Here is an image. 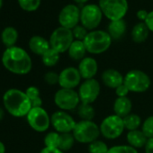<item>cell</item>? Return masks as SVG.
Here are the masks:
<instances>
[{
	"label": "cell",
	"instance_id": "6da1fadb",
	"mask_svg": "<svg viewBox=\"0 0 153 153\" xmlns=\"http://www.w3.org/2000/svg\"><path fill=\"white\" fill-rule=\"evenodd\" d=\"M1 61L4 68L15 75H27L33 68L30 55L25 49L18 46L7 48L2 54Z\"/></svg>",
	"mask_w": 153,
	"mask_h": 153
},
{
	"label": "cell",
	"instance_id": "7a4b0ae2",
	"mask_svg": "<svg viewBox=\"0 0 153 153\" xmlns=\"http://www.w3.org/2000/svg\"><path fill=\"white\" fill-rule=\"evenodd\" d=\"M2 99L6 111L14 117H25L32 109L31 101L25 92L17 88L7 90Z\"/></svg>",
	"mask_w": 153,
	"mask_h": 153
},
{
	"label": "cell",
	"instance_id": "3957f363",
	"mask_svg": "<svg viewBox=\"0 0 153 153\" xmlns=\"http://www.w3.org/2000/svg\"><path fill=\"white\" fill-rule=\"evenodd\" d=\"M87 51L91 54H101L105 52L112 44L109 33L102 30L90 31L83 41Z\"/></svg>",
	"mask_w": 153,
	"mask_h": 153
},
{
	"label": "cell",
	"instance_id": "277c9868",
	"mask_svg": "<svg viewBox=\"0 0 153 153\" xmlns=\"http://www.w3.org/2000/svg\"><path fill=\"white\" fill-rule=\"evenodd\" d=\"M72 134L78 142L90 144L91 142L98 140L101 132L99 125H97L94 121L80 120L76 123Z\"/></svg>",
	"mask_w": 153,
	"mask_h": 153
},
{
	"label": "cell",
	"instance_id": "5b68a950",
	"mask_svg": "<svg viewBox=\"0 0 153 153\" xmlns=\"http://www.w3.org/2000/svg\"><path fill=\"white\" fill-rule=\"evenodd\" d=\"M123 84L128 88L130 92L143 93L146 92L151 85L149 75L140 69H131L124 76Z\"/></svg>",
	"mask_w": 153,
	"mask_h": 153
},
{
	"label": "cell",
	"instance_id": "8992f818",
	"mask_svg": "<svg viewBox=\"0 0 153 153\" xmlns=\"http://www.w3.org/2000/svg\"><path fill=\"white\" fill-rule=\"evenodd\" d=\"M98 6L110 21L123 19L128 11L127 0H99Z\"/></svg>",
	"mask_w": 153,
	"mask_h": 153
},
{
	"label": "cell",
	"instance_id": "52a82bcc",
	"mask_svg": "<svg viewBox=\"0 0 153 153\" xmlns=\"http://www.w3.org/2000/svg\"><path fill=\"white\" fill-rule=\"evenodd\" d=\"M102 136L107 140H115L119 138L125 130L123 119L116 114L106 116L99 125Z\"/></svg>",
	"mask_w": 153,
	"mask_h": 153
},
{
	"label": "cell",
	"instance_id": "ba28073f",
	"mask_svg": "<svg viewBox=\"0 0 153 153\" xmlns=\"http://www.w3.org/2000/svg\"><path fill=\"white\" fill-rule=\"evenodd\" d=\"M49 42L51 48H52L59 53L68 51L70 45L74 42L72 30L59 26L52 32Z\"/></svg>",
	"mask_w": 153,
	"mask_h": 153
},
{
	"label": "cell",
	"instance_id": "9c48e42d",
	"mask_svg": "<svg viewBox=\"0 0 153 153\" xmlns=\"http://www.w3.org/2000/svg\"><path fill=\"white\" fill-rule=\"evenodd\" d=\"M54 103L62 111H71L79 105L80 98L79 93L74 89L59 88L54 95Z\"/></svg>",
	"mask_w": 153,
	"mask_h": 153
},
{
	"label": "cell",
	"instance_id": "30bf717a",
	"mask_svg": "<svg viewBox=\"0 0 153 153\" xmlns=\"http://www.w3.org/2000/svg\"><path fill=\"white\" fill-rule=\"evenodd\" d=\"M29 126L37 132H44L51 126V116L42 107L32 108L26 115Z\"/></svg>",
	"mask_w": 153,
	"mask_h": 153
},
{
	"label": "cell",
	"instance_id": "8fae6325",
	"mask_svg": "<svg viewBox=\"0 0 153 153\" xmlns=\"http://www.w3.org/2000/svg\"><path fill=\"white\" fill-rule=\"evenodd\" d=\"M103 13L98 5H87L80 12V23L87 30L94 31L102 22Z\"/></svg>",
	"mask_w": 153,
	"mask_h": 153
},
{
	"label": "cell",
	"instance_id": "7c38bea8",
	"mask_svg": "<svg viewBox=\"0 0 153 153\" xmlns=\"http://www.w3.org/2000/svg\"><path fill=\"white\" fill-rule=\"evenodd\" d=\"M51 123L55 131L59 133H69L73 131L76 122L66 111L59 110L51 114Z\"/></svg>",
	"mask_w": 153,
	"mask_h": 153
},
{
	"label": "cell",
	"instance_id": "4fadbf2b",
	"mask_svg": "<svg viewBox=\"0 0 153 153\" xmlns=\"http://www.w3.org/2000/svg\"><path fill=\"white\" fill-rule=\"evenodd\" d=\"M101 92V85L98 80L92 79L81 82L79 88V96L80 102L92 105L99 97Z\"/></svg>",
	"mask_w": 153,
	"mask_h": 153
},
{
	"label": "cell",
	"instance_id": "5bb4252c",
	"mask_svg": "<svg viewBox=\"0 0 153 153\" xmlns=\"http://www.w3.org/2000/svg\"><path fill=\"white\" fill-rule=\"evenodd\" d=\"M80 12L79 7L76 5H67L64 7L59 15V23L61 27L72 30L74 27L79 25L80 22Z\"/></svg>",
	"mask_w": 153,
	"mask_h": 153
},
{
	"label": "cell",
	"instance_id": "9a60e30c",
	"mask_svg": "<svg viewBox=\"0 0 153 153\" xmlns=\"http://www.w3.org/2000/svg\"><path fill=\"white\" fill-rule=\"evenodd\" d=\"M81 76L78 68L68 67L59 72V85L60 88L74 89L81 84Z\"/></svg>",
	"mask_w": 153,
	"mask_h": 153
},
{
	"label": "cell",
	"instance_id": "2e32d148",
	"mask_svg": "<svg viewBox=\"0 0 153 153\" xmlns=\"http://www.w3.org/2000/svg\"><path fill=\"white\" fill-rule=\"evenodd\" d=\"M78 69L83 79H95V76L98 71V64L94 58L85 57L79 61Z\"/></svg>",
	"mask_w": 153,
	"mask_h": 153
},
{
	"label": "cell",
	"instance_id": "e0dca14e",
	"mask_svg": "<svg viewBox=\"0 0 153 153\" xmlns=\"http://www.w3.org/2000/svg\"><path fill=\"white\" fill-rule=\"evenodd\" d=\"M101 79L104 85L109 88L115 89L122 84H123L124 76L120 71L114 68H107L103 71Z\"/></svg>",
	"mask_w": 153,
	"mask_h": 153
},
{
	"label": "cell",
	"instance_id": "ac0fdd59",
	"mask_svg": "<svg viewBox=\"0 0 153 153\" xmlns=\"http://www.w3.org/2000/svg\"><path fill=\"white\" fill-rule=\"evenodd\" d=\"M29 49L33 53L42 57L49 49H51L50 42L44 37L34 35L29 40Z\"/></svg>",
	"mask_w": 153,
	"mask_h": 153
},
{
	"label": "cell",
	"instance_id": "d6986e66",
	"mask_svg": "<svg viewBox=\"0 0 153 153\" xmlns=\"http://www.w3.org/2000/svg\"><path fill=\"white\" fill-rule=\"evenodd\" d=\"M113 109H114V114H116L122 118H124L128 114H131V109H132L131 100L128 97H117L114 100Z\"/></svg>",
	"mask_w": 153,
	"mask_h": 153
},
{
	"label": "cell",
	"instance_id": "ffe728a7",
	"mask_svg": "<svg viewBox=\"0 0 153 153\" xmlns=\"http://www.w3.org/2000/svg\"><path fill=\"white\" fill-rule=\"evenodd\" d=\"M126 140H127L128 145L138 149L145 147L148 138L145 136V134L142 132L141 130L138 129L134 131H129L126 135Z\"/></svg>",
	"mask_w": 153,
	"mask_h": 153
},
{
	"label": "cell",
	"instance_id": "44dd1931",
	"mask_svg": "<svg viewBox=\"0 0 153 153\" xmlns=\"http://www.w3.org/2000/svg\"><path fill=\"white\" fill-rule=\"evenodd\" d=\"M127 25L123 19L117 21H111L107 27V33L112 40H120L126 33Z\"/></svg>",
	"mask_w": 153,
	"mask_h": 153
},
{
	"label": "cell",
	"instance_id": "7402d4cb",
	"mask_svg": "<svg viewBox=\"0 0 153 153\" xmlns=\"http://www.w3.org/2000/svg\"><path fill=\"white\" fill-rule=\"evenodd\" d=\"M68 56L73 60H81L86 57L87 49L83 41L75 40L68 51Z\"/></svg>",
	"mask_w": 153,
	"mask_h": 153
},
{
	"label": "cell",
	"instance_id": "603a6c76",
	"mask_svg": "<svg viewBox=\"0 0 153 153\" xmlns=\"http://www.w3.org/2000/svg\"><path fill=\"white\" fill-rule=\"evenodd\" d=\"M149 30L145 23H138L134 25L131 31V39L136 43L144 42L149 37Z\"/></svg>",
	"mask_w": 153,
	"mask_h": 153
},
{
	"label": "cell",
	"instance_id": "cb8c5ba5",
	"mask_svg": "<svg viewBox=\"0 0 153 153\" xmlns=\"http://www.w3.org/2000/svg\"><path fill=\"white\" fill-rule=\"evenodd\" d=\"M17 40H18V32L16 28L12 26H8L3 30L1 33V41L2 43L7 48L16 46Z\"/></svg>",
	"mask_w": 153,
	"mask_h": 153
},
{
	"label": "cell",
	"instance_id": "d4e9b609",
	"mask_svg": "<svg viewBox=\"0 0 153 153\" xmlns=\"http://www.w3.org/2000/svg\"><path fill=\"white\" fill-rule=\"evenodd\" d=\"M76 114H78L81 120L93 121L96 115V110L92 105L80 103L78 108H76Z\"/></svg>",
	"mask_w": 153,
	"mask_h": 153
},
{
	"label": "cell",
	"instance_id": "484cf974",
	"mask_svg": "<svg viewBox=\"0 0 153 153\" xmlns=\"http://www.w3.org/2000/svg\"><path fill=\"white\" fill-rule=\"evenodd\" d=\"M59 54L60 53H59L52 48L49 49L42 56V61L43 65L46 67H49V68L56 66L58 64V62L59 61V58H60Z\"/></svg>",
	"mask_w": 153,
	"mask_h": 153
},
{
	"label": "cell",
	"instance_id": "4316f807",
	"mask_svg": "<svg viewBox=\"0 0 153 153\" xmlns=\"http://www.w3.org/2000/svg\"><path fill=\"white\" fill-rule=\"evenodd\" d=\"M75 138L72 134V132L69 133H59V145L58 149L60 150L68 151L70 149L73 148L75 143Z\"/></svg>",
	"mask_w": 153,
	"mask_h": 153
},
{
	"label": "cell",
	"instance_id": "83f0119b",
	"mask_svg": "<svg viewBox=\"0 0 153 153\" xmlns=\"http://www.w3.org/2000/svg\"><path fill=\"white\" fill-rule=\"evenodd\" d=\"M123 119L124 128L128 131L138 130L139 127L142 124L140 115H138L136 114H130Z\"/></svg>",
	"mask_w": 153,
	"mask_h": 153
},
{
	"label": "cell",
	"instance_id": "f1b7e54d",
	"mask_svg": "<svg viewBox=\"0 0 153 153\" xmlns=\"http://www.w3.org/2000/svg\"><path fill=\"white\" fill-rule=\"evenodd\" d=\"M88 149L89 153H108L109 148L105 141L97 140L88 144Z\"/></svg>",
	"mask_w": 153,
	"mask_h": 153
},
{
	"label": "cell",
	"instance_id": "f546056e",
	"mask_svg": "<svg viewBox=\"0 0 153 153\" xmlns=\"http://www.w3.org/2000/svg\"><path fill=\"white\" fill-rule=\"evenodd\" d=\"M20 7L26 12H34L40 6L42 0H17Z\"/></svg>",
	"mask_w": 153,
	"mask_h": 153
},
{
	"label": "cell",
	"instance_id": "4dcf8cb0",
	"mask_svg": "<svg viewBox=\"0 0 153 153\" xmlns=\"http://www.w3.org/2000/svg\"><path fill=\"white\" fill-rule=\"evenodd\" d=\"M59 133L57 131H50L44 137V145L45 147L50 148H58L59 145Z\"/></svg>",
	"mask_w": 153,
	"mask_h": 153
},
{
	"label": "cell",
	"instance_id": "1f68e13d",
	"mask_svg": "<svg viewBox=\"0 0 153 153\" xmlns=\"http://www.w3.org/2000/svg\"><path fill=\"white\" fill-rule=\"evenodd\" d=\"M141 131L148 139L153 138V115L147 117L142 122Z\"/></svg>",
	"mask_w": 153,
	"mask_h": 153
},
{
	"label": "cell",
	"instance_id": "d6a6232c",
	"mask_svg": "<svg viewBox=\"0 0 153 153\" xmlns=\"http://www.w3.org/2000/svg\"><path fill=\"white\" fill-rule=\"evenodd\" d=\"M108 153H138V150L130 145H116L109 148Z\"/></svg>",
	"mask_w": 153,
	"mask_h": 153
},
{
	"label": "cell",
	"instance_id": "836d02e7",
	"mask_svg": "<svg viewBox=\"0 0 153 153\" xmlns=\"http://www.w3.org/2000/svg\"><path fill=\"white\" fill-rule=\"evenodd\" d=\"M88 30H87L83 25H76V27H74L72 29V33H73V36L76 40L78 41H84L85 38L87 37L88 32Z\"/></svg>",
	"mask_w": 153,
	"mask_h": 153
},
{
	"label": "cell",
	"instance_id": "e575fe53",
	"mask_svg": "<svg viewBox=\"0 0 153 153\" xmlns=\"http://www.w3.org/2000/svg\"><path fill=\"white\" fill-rule=\"evenodd\" d=\"M59 74H58L56 71H48L45 73L43 76L44 82L50 86H54L59 84Z\"/></svg>",
	"mask_w": 153,
	"mask_h": 153
},
{
	"label": "cell",
	"instance_id": "d590c367",
	"mask_svg": "<svg viewBox=\"0 0 153 153\" xmlns=\"http://www.w3.org/2000/svg\"><path fill=\"white\" fill-rule=\"evenodd\" d=\"M25 94L26 96L28 97V98L31 100H33L35 98H38L40 97L41 96V92H40V89L35 87V86H31V87H28L25 90Z\"/></svg>",
	"mask_w": 153,
	"mask_h": 153
},
{
	"label": "cell",
	"instance_id": "8d00e7d4",
	"mask_svg": "<svg viewBox=\"0 0 153 153\" xmlns=\"http://www.w3.org/2000/svg\"><path fill=\"white\" fill-rule=\"evenodd\" d=\"M114 90H115V94H116L117 97H125L130 93V90L128 89V88L124 84H122L121 86H119Z\"/></svg>",
	"mask_w": 153,
	"mask_h": 153
},
{
	"label": "cell",
	"instance_id": "74e56055",
	"mask_svg": "<svg viewBox=\"0 0 153 153\" xmlns=\"http://www.w3.org/2000/svg\"><path fill=\"white\" fill-rule=\"evenodd\" d=\"M144 23L148 26L149 30L153 33V11H151V12L149 13L148 17H147V19L145 20Z\"/></svg>",
	"mask_w": 153,
	"mask_h": 153
},
{
	"label": "cell",
	"instance_id": "f35d334b",
	"mask_svg": "<svg viewBox=\"0 0 153 153\" xmlns=\"http://www.w3.org/2000/svg\"><path fill=\"white\" fill-rule=\"evenodd\" d=\"M40 153H64L62 150H60L58 148H50V147H44Z\"/></svg>",
	"mask_w": 153,
	"mask_h": 153
},
{
	"label": "cell",
	"instance_id": "ab89813d",
	"mask_svg": "<svg viewBox=\"0 0 153 153\" xmlns=\"http://www.w3.org/2000/svg\"><path fill=\"white\" fill-rule=\"evenodd\" d=\"M144 148H145V153H153V138L148 139Z\"/></svg>",
	"mask_w": 153,
	"mask_h": 153
},
{
	"label": "cell",
	"instance_id": "60d3db41",
	"mask_svg": "<svg viewBox=\"0 0 153 153\" xmlns=\"http://www.w3.org/2000/svg\"><path fill=\"white\" fill-rule=\"evenodd\" d=\"M148 15H149V13H148L146 10H143V9L139 10V11L137 12V17H138L140 21H144V22H145V20H146L147 17H148Z\"/></svg>",
	"mask_w": 153,
	"mask_h": 153
},
{
	"label": "cell",
	"instance_id": "b9f144b4",
	"mask_svg": "<svg viewBox=\"0 0 153 153\" xmlns=\"http://www.w3.org/2000/svg\"><path fill=\"white\" fill-rule=\"evenodd\" d=\"M31 105H32V108H36V107H42V99L40 97L35 98L33 100H31Z\"/></svg>",
	"mask_w": 153,
	"mask_h": 153
},
{
	"label": "cell",
	"instance_id": "7bdbcfd3",
	"mask_svg": "<svg viewBox=\"0 0 153 153\" xmlns=\"http://www.w3.org/2000/svg\"><path fill=\"white\" fill-rule=\"evenodd\" d=\"M0 153H6V146L1 140H0Z\"/></svg>",
	"mask_w": 153,
	"mask_h": 153
},
{
	"label": "cell",
	"instance_id": "ee69618b",
	"mask_svg": "<svg viewBox=\"0 0 153 153\" xmlns=\"http://www.w3.org/2000/svg\"><path fill=\"white\" fill-rule=\"evenodd\" d=\"M4 116H5V111L2 107H0V122L4 119Z\"/></svg>",
	"mask_w": 153,
	"mask_h": 153
},
{
	"label": "cell",
	"instance_id": "f6af8a7d",
	"mask_svg": "<svg viewBox=\"0 0 153 153\" xmlns=\"http://www.w3.org/2000/svg\"><path fill=\"white\" fill-rule=\"evenodd\" d=\"M74 1H75L76 4L82 5V4H85V3H87L88 1H89V0H74Z\"/></svg>",
	"mask_w": 153,
	"mask_h": 153
},
{
	"label": "cell",
	"instance_id": "bcb514c9",
	"mask_svg": "<svg viewBox=\"0 0 153 153\" xmlns=\"http://www.w3.org/2000/svg\"><path fill=\"white\" fill-rule=\"evenodd\" d=\"M3 7V0H0V8Z\"/></svg>",
	"mask_w": 153,
	"mask_h": 153
}]
</instances>
